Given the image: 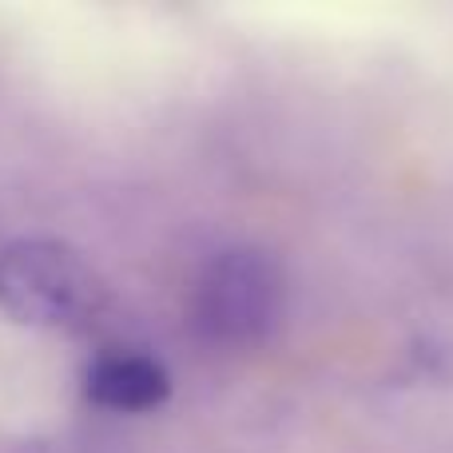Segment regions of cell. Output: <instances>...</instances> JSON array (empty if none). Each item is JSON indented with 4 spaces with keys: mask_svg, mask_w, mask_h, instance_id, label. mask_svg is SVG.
Returning <instances> with one entry per match:
<instances>
[{
    "mask_svg": "<svg viewBox=\"0 0 453 453\" xmlns=\"http://www.w3.org/2000/svg\"><path fill=\"white\" fill-rule=\"evenodd\" d=\"M287 319V271L258 242H226L211 250L188 290V322L215 350H255L279 334Z\"/></svg>",
    "mask_w": 453,
    "mask_h": 453,
    "instance_id": "1",
    "label": "cell"
},
{
    "mask_svg": "<svg viewBox=\"0 0 453 453\" xmlns=\"http://www.w3.org/2000/svg\"><path fill=\"white\" fill-rule=\"evenodd\" d=\"M0 311L32 330H88L108 311V282L72 242L12 239L0 247Z\"/></svg>",
    "mask_w": 453,
    "mask_h": 453,
    "instance_id": "2",
    "label": "cell"
},
{
    "mask_svg": "<svg viewBox=\"0 0 453 453\" xmlns=\"http://www.w3.org/2000/svg\"><path fill=\"white\" fill-rule=\"evenodd\" d=\"M80 390L104 414H151L172 398V370L148 350L108 346L84 366Z\"/></svg>",
    "mask_w": 453,
    "mask_h": 453,
    "instance_id": "3",
    "label": "cell"
},
{
    "mask_svg": "<svg viewBox=\"0 0 453 453\" xmlns=\"http://www.w3.org/2000/svg\"><path fill=\"white\" fill-rule=\"evenodd\" d=\"M12 453H135L127 441L108 434H44V438L20 441Z\"/></svg>",
    "mask_w": 453,
    "mask_h": 453,
    "instance_id": "4",
    "label": "cell"
}]
</instances>
